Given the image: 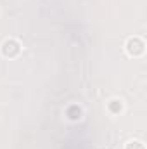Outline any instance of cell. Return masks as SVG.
Masks as SVG:
<instances>
[{
  "label": "cell",
  "instance_id": "1",
  "mask_svg": "<svg viewBox=\"0 0 147 149\" xmlns=\"http://www.w3.org/2000/svg\"><path fill=\"white\" fill-rule=\"evenodd\" d=\"M126 49H128V52H130L132 56H139V54L144 52V43H142L139 38H132V40H128Z\"/></svg>",
  "mask_w": 147,
  "mask_h": 149
},
{
  "label": "cell",
  "instance_id": "2",
  "mask_svg": "<svg viewBox=\"0 0 147 149\" xmlns=\"http://www.w3.org/2000/svg\"><path fill=\"white\" fill-rule=\"evenodd\" d=\"M2 52H3V56L12 57V56H16V54L19 52V43H17L16 40H7V42L3 43V47H2Z\"/></svg>",
  "mask_w": 147,
  "mask_h": 149
},
{
  "label": "cell",
  "instance_id": "3",
  "mask_svg": "<svg viewBox=\"0 0 147 149\" xmlns=\"http://www.w3.org/2000/svg\"><path fill=\"white\" fill-rule=\"evenodd\" d=\"M126 149H144V146H142L140 142H130V144L126 146Z\"/></svg>",
  "mask_w": 147,
  "mask_h": 149
},
{
  "label": "cell",
  "instance_id": "4",
  "mask_svg": "<svg viewBox=\"0 0 147 149\" xmlns=\"http://www.w3.org/2000/svg\"><path fill=\"white\" fill-rule=\"evenodd\" d=\"M111 109H112V111H116V109H121V106H119V108H118V106H116V104H114V101H112V104H111Z\"/></svg>",
  "mask_w": 147,
  "mask_h": 149
}]
</instances>
